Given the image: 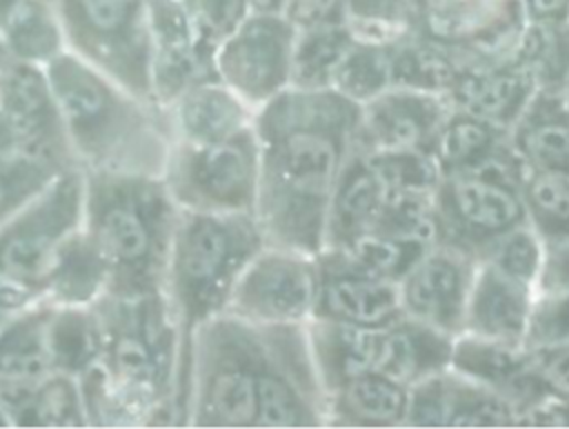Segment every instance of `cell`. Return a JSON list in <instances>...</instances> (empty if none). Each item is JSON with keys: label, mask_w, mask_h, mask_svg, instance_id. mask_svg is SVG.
Listing matches in <instances>:
<instances>
[{"label": "cell", "mask_w": 569, "mask_h": 429, "mask_svg": "<svg viewBox=\"0 0 569 429\" xmlns=\"http://www.w3.org/2000/svg\"><path fill=\"white\" fill-rule=\"evenodd\" d=\"M360 104L331 87H289L256 111V220L264 242L318 256L342 167L356 151Z\"/></svg>", "instance_id": "obj_1"}, {"label": "cell", "mask_w": 569, "mask_h": 429, "mask_svg": "<svg viewBox=\"0 0 569 429\" xmlns=\"http://www.w3.org/2000/svg\"><path fill=\"white\" fill-rule=\"evenodd\" d=\"M91 307L102 353L78 376L89 427H178L180 338L167 293H104Z\"/></svg>", "instance_id": "obj_2"}, {"label": "cell", "mask_w": 569, "mask_h": 429, "mask_svg": "<svg viewBox=\"0 0 569 429\" xmlns=\"http://www.w3.org/2000/svg\"><path fill=\"white\" fill-rule=\"evenodd\" d=\"M44 71L82 171L164 176L176 142L169 107L129 91L69 49Z\"/></svg>", "instance_id": "obj_3"}, {"label": "cell", "mask_w": 569, "mask_h": 429, "mask_svg": "<svg viewBox=\"0 0 569 429\" xmlns=\"http://www.w3.org/2000/svg\"><path fill=\"white\" fill-rule=\"evenodd\" d=\"M178 216L160 176L84 171L82 229L109 269L107 293L164 291Z\"/></svg>", "instance_id": "obj_4"}, {"label": "cell", "mask_w": 569, "mask_h": 429, "mask_svg": "<svg viewBox=\"0 0 569 429\" xmlns=\"http://www.w3.org/2000/svg\"><path fill=\"white\" fill-rule=\"evenodd\" d=\"M264 245L262 229L253 213L180 209L164 285L180 338L176 389L178 427L187 422L193 333L202 322L227 309L238 278Z\"/></svg>", "instance_id": "obj_5"}, {"label": "cell", "mask_w": 569, "mask_h": 429, "mask_svg": "<svg viewBox=\"0 0 569 429\" xmlns=\"http://www.w3.org/2000/svg\"><path fill=\"white\" fill-rule=\"evenodd\" d=\"M260 325L220 311L191 342L184 427H256Z\"/></svg>", "instance_id": "obj_6"}, {"label": "cell", "mask_w": 569, "mask_h": 429, "mask_svg": "<svg viewBox=\"0 0 569 429\" xmlns=\"http://www.w3.org/2000/svg\"><path fill=\"white\" fill-rule=\"evenodd\" d=\"M520 173L513 151L473 169L442 173L433 191L438 242L482 260L505 233L527 222Z\"/></svg>", "instance_id": "obj_7"}, {"label": "cell", "mask_w": 569, "mask_h": 429, "mask_svg": "<svg viewBox=\"0 0 569 429\" xmlns=\"http://www.w3.org/2000/svg\"><path fill=\"white\" fill-rule=\"evenodd\" d=\"M64 49L129 91L153 98L151 0H49Z\"/></svg>", "instance_id": "obj_8"}, {"label": "cell", "mask_w": 569, "mask_h": 429, "mask_svg": "<svg viewBox=\"0 0 569 429\" xmlns=\"http://www.w3.org/2000/svg\"><path fill=\"white\" fill-rule=\"evenodd\" d=\"M260 147L256 129L216 142H173L164 184L184 211L256 213Z\"/></svg>", "instance_id": "obj_9"}, {"label": "cell", "mask_w": 569, "mask_h": 429, "mask_svg": "<svg viewBox=\"0 0 569 429\" xmlns=\"http://www.w3.org/2000/svg\"><path fill=\"white\" fill-rule=\"evenodd\" d=\"M82 220L84 171L71 167L22 209L0 220V276L42 293L49 269L64 242L82 229Z\"/></svg>", "instance_id": "obj_10"}, {"label": "cell", "mask_w": 569, "mask_h": 429, "mask_svg": "<svg viewBox=\"0 0 569 429\" xmlns=\"http://www.w3.org/2000/svg\"><path fill=\"white\" fill-rule=\"evenodd\" d=\"M327 400L307 322L260 325L256 427H327Z\"/></svg>", "instance_id": "obj_11"}, {"label": "cell", "mask_w": 569, "mask_h": 429, "mask_svg": "<svg viewBox=\"0 0 569 429\" xmlns=\"http://www.w3.org/2000/svg\"><path fill=\"white\" fill-rule=\"evenodd\" d=\"M298 27L284 11L251 9L216 47V73L251 109L291 87Z\"/></svg>", "instance_id": "obj_12"}, {"label": "cell", "mask_w": 569, "mask_h": 429, "mask_svg": "<svg viewBox=\"0 0 569 429\" xmlns=\"http://www.w3.org/2000/svg\"><path fill=\"white\" fill-rule=\"evenodd\" d=\"M316 289V256L264 245L238 278L227 311L256 325L307 322Z\"/></svg>", "instance_id": "obj_13"}, {"label": "cell", "mask_w": 569, "mask_h": 429, "mask_svg": "<svg viewBox=\"0 0 569 429\" xmlns=\"http://www.w3.org/2000/svg\"><path fill=\"white\" fill-rule=\"evenodd\" d=\"M525 22L522 0H420L413 29L476 60L509 53Z\"/></svg>", "instance_id": "obj_14"}, {"label": "cell", "mask_w": 569, "mask_h": 429, "mask_svg": "<svg viewBox=\"0 0 569 429\" xmlns=\"http://www.w3.org/2000/svg\"><path fill=\"white\" fill-rule=\"evenodd\" d=\"M318 289L311 318L382 329L402 316L400 289L340 249L316 256Z\"/></svg>", "instance_id": "obj_15"}, {"label": "cell", "mask_w": 569, "mask_h": 429, "mask_svg": "<svg viewBox=\"0 0 569 429\" xmlns=\"http://www.w3.org/2000/svg\"><path fill=\"white\" fill-rule=\"evenodd\" d=\"M2 116L16 147L64 169L78 167L44 64L16 58L2 71Z\"/></svg>", "instance_id": "obj_16"}, {"label": "cell", "mask_w": 569, "mask_h": 429, "mask_svg": "<svg viewBox=\"0 0 569 429\" xmlns=\"http://www.w3.org/2000/svg\"><path fill=\"white\" fill-rule=\"evenodd\" d=\"M478 260L449 245H431L400 278L402 313L449 336L465 331L467 300Z\"/></svg>", "instance_id": "obj_17"}, {"label": "cell", "mask_w": 569, "mask_h": 429, "mask_svg": "<svg viewBox=\"0 0 569 429\" xmlns=\"http://www.w3.org/2000/svg\"><path fill=\"white\" fill-rule=\"evenodd\" d=\"M451 367L502 396L516 409L518 425L538 407L560 398L542 373L536 353L520 342L460 333L453 342Z\"/></svg>", "instance_id": "obj_18"}, {"label": "cell", "mask_w": 569, "mask_h": 429, "mask_svg": "<svg viewBox=\"0 0 569 429\" xmlns=\"http://www.w3.org/2000/svg\"><path fill=\"white\" fill-rule=\"evenodd\" d=\"M218 78L216 49L207 44L182 0H151V89L171 104L196 82Z\"/></svg>", "instance_id": "obj_19"}, {"label": "cell", "mask_w": 569, "mask_h": 429, "mask_svg": "<svg viewBox=\"0 0 569 429\" xmlns=\"http://www.w3.org/2000/svg\"><path fill=\"white\" fill-rule=\"evenodd\" d=\"M516 409L451 365L409 387L407 427H516Z\"/></svg>", "instance_id": "obj_20"}, {"label": "cell", "mask_w": 569, "mask_h": 429, "mask_svg": "<svg viewBox=\"0 0 569 429\" xmlns=\"http://www.w3.org/2000/svg\"><path fill=\"white\" fill-rule=\"evenodd\" d=\"M449 111L451 102L445 93L389 87L360 104L356 147L365 151H427Z\"/></svg>", "instance_id": "obj_21"}, {"label": "cell", "mask_w": 569, "mask_h": 429, "mask_svg": "<svg viewBox=\"0 0 569 429\" xmlns=\"http://www.w3.org/2000/svg\"><path fill=\"white\" fill-rule=\"evenodd\" d=\"M538 89L536 73L509 51L498 58L462 60L447 98L456 109L509 131Z\"/></svg>", "instance_id": "obj_22"}, {"label": "cell", "mask_w": 569, "mask_h": 429, "mask_svg": "<svg viewBox=\"0 0 569 429\" xmlns=\"http://www.w3.org/2000/svg\"><path fill=\"white\" fill-rule=\"evenodd\" d=\"M533 296V285L500 271L491 262L478 260L462 333L522 345Z\"/></svg>", "instance_id": "obj_23"}, {"label": "cell", "mask_w": 569, "mask_h": 429, "mask_svg": "<svg viewBox=\"0 0 569 429\" xmlns=\"http://www.w3.org/2000/svg\"><path fill=\"white\" fill-rule=\"evenodd\" d=\"M387 193L389 184L382 180L369 156L356 147L331 193L325 249H349L362 236L371 233Z\"/></svg>", "instance_id": "obj_24"}, {"label": "cell", "mask_w": 569, "mask_h": 429, "mask_svg": "<svg viewBox=\"0 0 569 429\" xmlns=\"http://www.w3.org/2000/svg\"><path fill=\"white\" fill-rule=\"evenodd\" d=\"M169 107L173 133L187 142H216L253 127L251 109L220 78H209L184 89Z\"/></svg>", "instance_id": "obj_25"}, {"label": "cell", "mask_w": 569, "mask_h": 429, "mask_svg": "<svg viewBox=\"0 0 569 429\" xmlns=\"http://www.w3.org/2000/svg\"><path fill=\"white\" fill-rule=\"evenodd\" d=\"M509 147L525 169L569 173V109L556 89L536 91L509 129Z\"/></svg>", "instance_id": "obj_26"}, {"label": "cell", "mask_w": 569, "mask_h": 429, "mask_svg": "<svg viewBox=\"0 0 569 429\" xmlns=\"http://www.w3.org/2000/svg\"><path fill=\"white\" fill-rule=\"evenodd\" d=\"M453 342L456 336L402 313L398 320L380 329L376 371L411 387L451 365Z\"/></svg>", "instance_id": "obj_27"}, {"label": "cell", "mask_w": 569, "mask_h": 429, "mask_svg": "<svg viewBox=\"0 0 569 429\" xmlns=\"http://www.w3.org/2000/svg\"><path fill=\"white\" fill-rule=\"evenodd\" d=\"M409 387L367 371L329 393L327 427H407Z\"/></svg>", "instance_id": "obj_28"}, {"label": "cell", "mask_w": 569, "mask_h": 429, "mask_svg": "<svg viewBox=\"0 0 569 429\" xmlns=\"http://www.w3.org/2000/svg\"><path fill=\"white\" fill-rule=\"evenodd\" d=\"M56 305L40 298L0 325V389L36 385L53 371L49 327Z\"/></svg>", "instance_id": "obj_29"}, {"label": "cell", "mask_w": 569, "mask_h": 429, "mask_svg": "<svg viewBox=\"0 0 569 429\" xmlns=\"http://www.w3.org/2000/svg\"><path fill=\"white\" fill-rule=\"evenodd\" d=\"M307 331L327 396L356 376L376 371L380 329L309 318Z\"/></svg>", "instance_id": "obj_30"}, {"label": "cell", "mask_w": 569, "mask_h": 429, "mask_svg": "<svg viewBox=\"0 0 569 429\" xmlns=\"http://www.w3.org/2000/svg\"><path fill=\"white\" fill-rule=\"evenodd\" d=\"M427 151L438 164L440 176L465 171L511 151L509 131L451 104Z\"/></svg>", "instance_id": "obj_31"}, {"label": "cell", "mask_w": 569, "mask_h": 429, "mask_svg": "<svg viewBox=\"0 0 569 429\" xmlns=\"http://www.w3.org/2000/svg\"><path fill=\"white\" fill-rule=\"evenodd\" d=\"M109 269L84 229L76 231L49 269L42 296L60 307H89L107 293Z\"/></svg>", "instance_id": "obj_32"}, {"label": "cell", "mask_w": 569, "mask_h": 429, "mask_svg": "<svg viewBox=\"0 0 569 429\" xmlns=\"http://www.w3.org/2000/svg\"><path fill=\"white\" fill-rule=\"evenodd\" d=\"M391 56V87H409L433 93H449L460 67L462 56L449 47L418 33L416 29L402 31L389 40Z\"/></svg>", "instance_id": "obj_33"}, {"label": "cell", "mask_w": 569, "mask_h": 429, "mask_svg": "<svg viewBox=\"0 0 569 429\" xmlns=\"http://www.w3.org/2000/svg\"><path fill=\"white\" fill-rule=\"evenodd\" d=\"M356 40L349 18L327 20L300 27L293 47L291 87L322 89L331 87L333 73Z\"/></svg>", "instance_id": "obj_34"}, {"label": "cell", "mask_w": 569, "mask_h": 429, "mask_svg": "<svg viewBox=\"0 0 569 429\" xmlns=\"http://www.w3.org/2000/svg\"><path fill=\"white\" fill-rule=\"evenodd\" d=\"M16 427H89L78 376L51 371L11 409Z\"/></svg>", "instance_id": "obj_35"}, {"label": "cell", "mask_w": 569, "mask_h": 429, "mask_svg": "<svg viewBox=\"0 0 569 429\" xmlns=\"http://www.w3.org/2000/svg\"><path fill=\"white\" fill-rule=\"evenodd\" d=\"M53 371L82 376L102 353V327L96 309L56 305L49 327Z\"/></svg>", "instance_id": "obj_36"}, {"label": "cell", "mask_w": 569, "mask_h": 429, "mask_svg": "<svg viewBox=\"0 0 569 429\" xmlns=\"http://www.w3.org/2000/svg\"><path fill=\"white\" fill-rule=\"evenodd\" d=\"M389 40L391 38L382 40L356 33V40L333 73L331 89L358 104L387 91L391 87Z\"/></svg>", "instance_id": "obj_37"}, {"label": "cell", "mask_w": 569, "mask_h": 429, "mask_svg": "<svg viewBox=\"0 0 569 429\" xmlns=\"http://www.w3.org/2000/svg\"><path fill=\"white\" fill-rule=\"evenodd\" d=\"M520 193L527 222L545 240H569V173L525 169Z\"/></svg>", "instance_id": "obj_38"}, {"label": "cell", "mask_w": 569, "mask_h": 429, "mask_svg": "<svg viewBox=\"0 0 569 429\" xmlns=\"http://www.w3.org/2000/svg\"><path fill=\"white\" fill-rule=\"evenodd\" d=\"M62 171L64 167L20 149L2 156L0 158V220L22 209L42 189H47Z\"/></svg>", "instance_id": "obj_39"}, {"label": "cell", "mask_w": 569, "mask_h": 429, "mask_svg": "<svg viewBox=\"0 0 569 429\" xmlns=\"http://www.w3.org/2000/svg\"><path fill=\"white\" fill-rule=\"evenodd\" d=\"M569 342V291H536L522 345L545 351Z\"/></svg>", "instance_id": "obj_40"}, {"label": "cell", "mask_w": 569, "mask_h": 429, "mask_svg": "<svg viewBox=\"0 0 569 429\" xmlns=\"http://www.w3.org/2000/svg\"><path fill=\"white\" fill-rule=\"evenodd\" d=\"M542 249L545 240L536 233V229L529 222L518 225L509 233H505L482 258L485 262H491L500 271L529 282L536 287V278L542 262Z\"/></svg>", "instance_id": "obj_41"}, {"label": "cell", "mask_w": 569, "mask_h": 429, "mask_svg": "<svg viewBox=\"0 0 569 429\" xmlns=\"http://www.w3.org/2000/svg\"><path fill=\"white\" fill-rule=\"evenodd\" d=\"M536 291H569V240L545 242Z\"/></svg>", "instance_id": "obj_42"}, {"label": "cell", "mask_w": 569, "mask_h": 429, "mask_svg": "<svg viewBox=\"0 0 569 429\" xmlns=\"http://www.w3.org/2000/svg\"><path fill=\"white\" fill-rule=\"evenodd\" d=\"M287 18L300 29L327 20L347 18V0H287Z\"/></svg>", "instance_id": "obj_43"}, {"label": "cell", "mask_w": 569, "mask_h": 429, "mask_svg": "<svg viewBox=\"0 0 569 429\" xmlns=\"http://www.w3.org/2000/svg\"><path fill=\"white\" fill-rule=\"evenodd\" d=\"M533 353L553 391L560 398L569 396V342L545 349V351H533Z\"/></svg>", "instance_id": "obj_44"}, {"label": "cell", "mask_w": 569, "mask_h": 429, "mask_svg": "<svg viewBox=\"0 0 569 429\" xmlns=\"http://www.w3.org/2000/svg\"><path fill=\"white\" fill-rule=\"evenodd\" d=\"M40 298L42 293L0 276V325Z\"/></svg>", "instance_id": "obj_45"}, {"label": "cell", "mask_w": 569, "mask_h": 429, "mask_svg": "<svg viewBox=\"0 0 569 429\" xmlns=\"http://www.w3.org/2000/svg\"><path fill=\"white\" fill-rule=\"evenodd\" d=\"M522 9L531 22H569V0H522Z\"/></svg>", "instance_id": "obj_46"}, {"label": "cell", "mask_w": 569, "mask_h": 429, "mask_svg": "<svg viewBox=\"0 0 569 429\" xmlns=\"http://www.w3.org/2000/svg\"><path fill=\"white\" fill-rule=\"evenodd\" d=\"M16 149H18V147H16L13 133H11V129H9L7 120H4V116H0V158L7 156V153H11V151H16Z\"/></svg>", "instance_id": "obj_47"}, {"label": "cell", "mask_w": 569, "mask_h": 429, "mask_svg": "<svg viewBox=\"0 0 569 429\" xmlns=\"http://www.w3.org/2000/svg\"><path fill=\"white\" fill-rule=\"evenodd\" d=\"M16 58H13V53H11V49L7 47V42H4V38L0 36V69H7L11 62H13Z\"/></svg>", "instance_id": "obj_48"}, {"label": "cell", "mask_w": 569, "mask_h": 429, "mask_svg": "<svg viewBox=\"0 0 569 429\" xmlns=\"http://www.w3.org/2000/svg\"><path fill=\"white\" fill-rule=\"evenodd\" d=\"M556 91H558V96L562 98V102L567 104V109H569V69L565 71V76H562V80L558 82Z\"/></svg>", "instance_id": "obj_49"}, {"label": "cell", "mask_w": 569, "mask_h": 429, "mask_svg": "<svg viewBox=\"0 0 569 429\" xmlns=\"http://www.w3.org/2000/svg\"><path fill=\"white\" fill-rule=\"evenodd\" d=\"M2 71H4V69H0V116H2V104H4V82H2Z\"/></svg>", "instance_id": "obj_50"}, {"label": "cell", "mask_w": 569, "mask_h": 429, "mask_svg": "<svg viewBox=\"0 0 569 429\" xmlns=\"http://www.w3.org/2000/svg\"><path fill=\"white\" fill-rule=\"evenodd\" d=\"M7 425H11V422H9V418H7V413H4V409L0 405V427H7Z\"/></svg>", "instance_id": "obj_51"}]
</instances>
